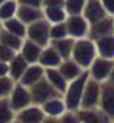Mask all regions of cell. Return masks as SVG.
<instances>
[{"instance_id": "obj_1", "label": "cell", "mask_w": 114, "mask_h": 123, "mask_svg": "<svg viewBox=\"0 0 114 123\" xmlns=\"http://www.w3.org/2000/svg\"><path fill=\"white\" fill-rule=\"evenodd\" d=\"M71 58L75 61V62L82 70H88V67L91 65V62L97 58V49H95L94 41L90 39V38L75 39Z\"/></svg>"}, {"instance_id": "obj_2", "label": "cell", "mask_w": 114, "mask_h": 123, "mask_svg": "<svg viewBox=\"0 0 114 123\" xmlns=\"http://www.w3.org/2000/svg\"><path fill=\"white\" fill-rule=\"evenodd\" d=\"M88 71H84L80 77L74 78L72 81L68 83L64 94H62V98L67 104V109L71 110V111H77L80 110V106H81V97H82V91H84V87L88 81Z\"/></svg>"}, {"instance_id": "obj_3", "label": "cell", "mask_w": 114, "mask_h": 123, "mask_svg": "<svg viewBox=\"0 0 114 123\" xmlns=\"http://www.w3.org/2000/svg\"><path fill=\"white\" fill-rule=\"evenodd\" d=\"M49 29H51V23L48 20H45V19L36 20L26 26V39H29L43 48V46L49 45V42H51Z\"/></svg>"}, {"instance_id": "obj_4", "label": "cell", "mask_w": 114, "mask_h": 123, "mask_svg": "<svg viewBox=\"0 0 114 123\" xmlns=\"http://www.w3.org/2000/svg\"><path fill=\"white\" fill-rule=\"evenodd\" d=\"M29 91H30L32 103H33V104H38V106H42L45 101H48V100L52 98V97L62 96V94H59L58 91H56V90L48 83V80H46L45 77H43L40 81H38L36 84H33V86L29 88Z\"/></svg>"}, {"instance_id": "obj_5", "label": "cell", "mask_w": 114, "mask_h": 123, "mask_svg": "<svg viewBox=\"0 0 114 123\" xmlns=\"http://www.w3.org/2000/svg\"><path fill=\"white\" fill-rule=\"evenodd\" d=\"M114 64V59H107V58H101L97 55V58L91 62V65L88 67V75L90 78L98 81V83H104L108 80L111 68Z\"/></svg>"}, {"instance_id": "obj_6", "label": "cell", "mask_w": 114, "mask_h": 123, "mask_svg": "<svg viewBox=\"0 0 114 123\" xmlns=\"http://www.w3.org/2000/svg\"><path fill=\"white\" fill-rule=\"evenodd\" d=\"M7 100H9V104H10V107H12V110L15 113H17L19 110H22V109H25V107H28L30 104H33L29 88L22 86L20 83L15 84V87H13L12 93L9 94Z\"/></svg>"}, {"instance_id": "obj_7", "label": "cell", "mask_w": 114, "mask_h": 123, "mask_svg": "<svg viewBox=\"0 0 114 123\" xmlns=\"http://www.w3.org/2000/svg\"><path fill=\"white\" fill-rule=\"evenodd\" d=\"M100 91H101V83H98V81H95V80L88 77V81H87V84L84 87V91H82L80 109H94V107H98Z\"/></svg>"}, {"instance_id": "obj_8", "label": "cell", "mask_w": 114, "mask_h": 123, "mask_svg": "<svg viewBox=\"0 0 114 123\" xmlns=\"http://www.w3.org/2000/svg\"><path fill=\"white\" fill-rule=\"evenodd\" d=\"M67 29H68V36L72 39H81V38H87L88 36V29H90V23L87 22V19L82 15H74V16H68L67 20Z\"/></svg>"}, {"instance_id": "obj_9", "label": "cell", "mask_w": 114, "mask_h": 123, "mask_svg": "<svg viewBox=\"0 0 114 123\" xmlns=\"http://www.w3.org/2000/svg\"><path fill=\"white\" fill-rule=\"evenodd\" d=\"M98 107L114 120V83H111L108 80L101 83Z\"/></svg>"}, {"instance_id": "obj_10", "label": "cell", "mask_w": 114, "mask_h": 123, "mask_svg": "<svg viewBox=\"0 0 114 123\" xmlns=\"http://www.w3.org/2000/svg\"><path fill=\"white\" fill-rule=\"evenodd\" d=\"M108 35H113V16H105V18L91 23L87 38L97 41V39H100L103 36H108Z\"/></svg>"}, {"instance_id": "obj_11", "label": "cell", "mask_w": 114, "mask_h": 123, "mask_svg": "<svg viewBox=\"0 0 114 123\" xmlns=\"http://www.w3.org/2000/svg\"><path fill=\"white\" fill-rule=\"evenodd\" d=\"M43 119L45 113L38 104H30L15 114V120H17L19 123H42Z\"/></svg>"}, {"instance_id": "obj_12", "label": "cell", "mask_w": 114, "mask_h": 123, "mask_svg": "<svg viewBox=\"0 0 114 123\" xmlns=\"http://www.w3.org/2000/svg\"><path fill=\"white\" fill-rule=\"evenodd\" d=\"M78 116H80L81 123H111L113 122V119L105 111H103L100 107L80 109Z\"/></svg>"}, {"instance_id": "obj_13", "label": "cell", "mask_w": 114, "mask_h": 123, "mask_svg": "<svg viewBox=\"0 0 114 123\" xmlns=\"http://www.w3.org/2000/svg\"><path fill=\"white\" fill-rule=\"evenodd\" d=\"M43 77H45V68L42 65H39L38 62H35V64L28 65V68L25 70V73L22 74V77H20V80L17 83H20L22 86L30 88L33 84L40 81Z\"/></svg>"}, {"instance_id": "obj_14", "label": "cell", "mask_w": 114, "mask_h": 123, "mask_svg": "<svg viewBox=\"0 0 114 123\" xmlns=\"http://www.w3.org/2000/svg\"><path fill=\"white\" fill-rule=\"evenodd\" d=\"M61 62H62L61 55L56 52V49L51 43L42 48V52H40L39 59H38L39 65H42L45 70L46 68H58Z\"/></svg>"}, {"instance_id": "obj_15", "label": "cell", "mask_w": 114, "mask_h": 123, "mask_svg": "<svg viewBox=\"0 0 114 123\" xmlns=\"http://www.w3.org/2000/svg\"><path fill=\"white\" fill-rule=\"evenodd\" d=\"M40 107H42V110H43V113H45L46 117H56V119H59L68 110L67 104H65V101L62 98V96H56V97L49 98Z\"/></svg>"}, {"instance_id": "obj_16", "label": "cell", "mask_w": 114, "mask_h": 123, "mask_svg": "<svg viewBox=\"0 0 114 123\" xmlns=\"http://www.w3.org/2000/svg\"><path fill=\"white\" fill-rule=\"evenodd\" d=\"M81 15L87 19V22L90 25L100 20V19H103V18H105V16H108L100 0H87V3H85L84 10H82Z\"/></svg>"}, {"instance_id": "obj_17", "label": "cell", "mask_w": 114, "mask_h": 123, "mask_svg": "<svg viewBox=\"0 0 114 123\" xmlns=\"http://www.w3.org/2000/svg\"><path fill=\"white\" fill-rule=\"evenodd\" d=\"M16 18L19 20H22L26 26L43 19V12L42 7H33V6H26V5H19L17 6V12H16Z\"/></svg>"}, {"instance_id": "obj_18", "label": "cell", "mask_w": 114, "mask_h": 123, "mask_svg": "<svg viewBox=\"0 0 114 123\" xmlns=\"http://www.w3.org/2000/svg\"><path fill=\"white\" fill-rule=\"evenodd\" d=\"M42 52V46H39L38 43L29 41V39H23V43H22V48L19 49V54L25 58V61L28 64H35L38 62L39 59V55Z\"/></svg>"}, {"instance_id": "obj_19", "label": "cell", "mask_w": 114, "mask_h": 123, "mask_svg": "<svg viewBox=\"0 0 114 123\" xmlns=\"http://www.w3.org/2000/svg\"><path fill=\"white\" fill-rule=\"evenodd\" d=\"M94 43H95L98 56L107 58V59H114V35L103 36V38L94 41Z\"/></svg>"}, {"instance_id": "obj_20", "label": "cell", "mask_w": 114, "mask_h": 123, "mask_svg": "<svg viewBox=\"0 0 114 123\" xmlns=\"http://www.w3.org/2000/svg\"><path fill=\"white\" fill-rule=\"evenodd\" d=\"M58 70H59V73L64 75V78L69 83V81H72L74 78H77V77H80L84 71H87V70H82L75 61L72 59V58H68V59H64L62 62L59 64V67H58Z\"/></svg>"}, {"instance_id": "obj_21", "label": "cell", "mask_w": 114, "mask_h": 123, "mask_svg": "<svg viewBox=\"0 0 114 123\" xmlns=\"http://www.w3.org/2000/svg\"><path fill=\"white\" fill-rule=\"evenodd\" d=\"M7 65H9V77L13 80V81H19L20 80V77H22V74L25 73V70L28 68V62L25 61V58L17 52L9 62H7Z\"/></svg>"}, {"instance_id": "obj_22", "label": "cell", "mask_w": 114, "mask_h": 123, "mask_svg": "<svg viewBox=\"0 0 114 123\" xmlns=\"http://www.w3.org/2000/svg\"><path fill=\"white\" fill-rule=\"evenodd\" d=\"M45 78L59 94H64V91L68 86V81L64 78V75L59 73L58 68H46L45 70Z\"/></svg>"}, {"instance_id": "obj_23", "label": "cell", "mask_w": 114, "mask_h": 123, "mask_svg": "<svg viewBox=\"0 0 114 123\" xmlns=\"http://www.w3.org/2000/svg\"><path fill=\"white\" fill-rule=\"evenodd\" d=\"M74 42H75V39H72V38L67 36V38H62V39L51 41L49 43H51V45L56 49V52H58V54L61 55V58H62V61H64V59L71 58L72 48H74Z\"/></svg>"}, {"instance_id": "obj_24", "label": "cell", "mask_w": 114, "mask_h": 123, "mask_svg": "<svg viewBox=\"0 0 114 123\" xmlns=\"http://www.w3.org/2000/svg\"><path fill=\"white\" fill-rule=\"evenodd\" d=\"M2 23V28L5 29V31H7V32H10V33H13V35H16V36H20V38H26V25L22 22V20H19L16 16L15 18H10V19H7V20H3V22H0Z\"/></svg>"}, {"instance_id": "obj_25", "label": "cell", "mask_w": 114, "mask_h": 123, "mask_svg": "<svg viewBox=\"0 0 114 123\" xmlns=\"http://www.w3.org/2000/svg\"><path fill=\"white\" fill-rule=\"evenodd\" d=\"M42 12H43V19L48 20L51 25L65 22L68 18L64 7H42Z\"/></svg>"}, {"instance_id": "obj_26", "label": "cell", "mask_w": 114, "mask_h": 123, "mask_svg": "<svg viewBox=\"0 0 114 123\" xmlns=\"http://www.w3.org/2000/svg\"><path fill=\"white\" fill-rule=\"evenodd\" d=\"M0 43L6 45L7 48L13 49L15 52H19V49L22 48V43H23V38L16 36L2 28V31H0Z\"/></svg>"}, {"instance_id": "obj_27", "label": "cell", "mask_w": 114, "mask_h": 123, "mask_svg": "<svg viewBox=\"0 0 114 123\" xmlns=\"http://www.w3.org/2000/svg\"><path fill=\"white\" fill-rule=\"evenodd\" d=\"M17 6H19L17 0H5L0 5V22L15 18L16 12H17Z\"/></svg>"}, {"instance_id": "obj_28", "label": "cell", "mask_w": 114, "mask_h": 123, "mask_svg": "<svg viewBox=\"0 0 114 123\" xmlns=\"http://www.w3.org/2000/svg\"><path fill=\"white\" fill-rule=\"evenodd\" d=\"M15 111L12 110L7 98H0V123H10L15 120Z\"/></svg>"}, {"instance_id": "obj_29", "label": "cell", "mask_w": 114, "mask_h": 123, "mask_svg": "<svg viewBox=\"0 0 114 123\" xmlns=\"http://www.w3.org/2000/svg\"><path fill=\"white\" fill-rule=\"evenodd\" d=\"M87 3V0H65L64 2V9L68 16L74 15H81L84 10V6Z\"/></svg>"}, {"instance_id": "obj_30", "label": "cell", "mask_w": 114, "mask_h": 123, "mask_svg": "<svg viewBox=\"0 0 114 123\" xmlns=\"http://www.w3.org/2000/svg\"><path fill=\"white\" fill-rule=\"evenodd\" d=\"M67 36H68V29H67V23L65 22L51 25V29H49V38H51V41L62 39V38H67Z\"/></svg>"}, {"instance_id": "obj_31", "label": "cell", "mask_w": 114, "mask_h": 123, "mask_svg": "<svg viewBox=\"0 0 114 123\" xmlns=\"http://www.w3.org/2000/svg\"><path fill=\"white\" fill-rule=\"evenodd\" d=\"M16 81H13L9 75L0 77V98H7L9 94L12 93Z\"/></svg>"}, {"instance_id": "obj_32", "label": "cell", "mask_w": 114, "mask_h": 123, "mask_svg": "<svg viewBox=\"0 0 114 123\" xmlns=\"http://www.w3.org/2000/svg\"><path fill=\"white\" fill-rule=\"evenodd\" d=\"M59 123H81L80 116H78V110H77V111L67 110V111L59 117Z\"/></svg>"}, {"instance_id": "obj_33", "label": "cell", "mask_w": 114, "mask_h": 123, "mask_svg": "<svg viewBox=\"0 0 114 123\" xmlns=\"http://www.w3.org/2000/svg\"><path fill=\"white\" fill-rule=\"evenodd\" d=\"M16 54H17V52H15L13 49L7 48V46L3 45V43H0V62H6V64H7Z\"/></svg>"}, {"instance_id": "obj_34", "label": "cell", "mask_w": 114, "mask_h": 123, "mask_svg": "<svg viewBox=\"0 0 114 123\" xmlns=\"http://www.w3.org/2000/svg\"><path fill=\"white\" fill-rule=\"evenodd\" d=\"M108 16H114V0H100Z\"/></svg>"}, {"instance_id": "obj_35", "label": "cell", "mask_w": 114, "mask_h": 123, "mask_svg": "<svg viewBox=\"0 0 114 123\" xmlns=\"http://www.w3.org/2000/svg\"><path fill=\"white\" fill-rule=\"evenodd\" d=\"M65 0H43L42 7H64Z\"/></svg>"}, {"instance_id": "obj_36", "label": "cell", "mask_w": 114, "mask_h": 123, "mask_svg": "<svg viewBox=\"0 0 114 123\" xmlns=\"http://www.w3.org/2000/svg\"><path fill=\"white\" fill-rule=\"evenodd\" d=\"M19 5H26V6H33V7H42L43 0H17Z\"/></svg>"}, {"instance_id": "obj_37", "label": "cell", "mask_w": 114, "mask_h": 123, "mask_svg": "<svg viewBox=\"0 0 114 123\" xmlns=\"http://www.w3.org/2000/svg\"><path fill=\"white\" fill-rule=\"evenodd\" d=\"M9 75V65L6 62H0V77Z\"/></svg>"}, {"instance_id": "obj_38", "label": "cell", "mask_w": 114, "mask_h": 123, "mask_svg": "<svg viewBox=\"0 0 114 123\" xmlns=\"http://www.w3.org/2000/svg\"><path fill=\"white\" fill-rule=\"evenodd\" d=\"M42 123H59V119H56V117H46L42 120Z\"/></svg>"}, {"instance_id": "obj_39", "label": "cell", "mask_w": 114, "mask_h": 123, "mask_svg": "<svg viewBox=\"0 0 114 123\" xmlns=\"http://www.w3.org/2000/svg\"><path fill=\"white\" fill-rule=\"evenodd\" d=\"M108 81L114 83V64H113V68H111V73H110V77H108Z\"/></svg>"}, {"instance_id": "obj_40", "label": "cell", "mask_w": 114, "mask_h": 123, "mask_svg": "<svg viewBox=\"0 0 114 123\" xmlns=\"http://www.w3.org/2000/svg\"><path fill=\"white\" fill-rule=\"evenodd\" d=\"M113 35H114V16H113Z\"/></svg>"}, {"instance_id": "obj_41", "label": "cell", "mask_w": 114, "mask_h": 123, "mask_svg": "<svg viewBox=\"0 0 114 123\" xmlns=\"http://www.w3.org/2000/svg\"><path fill=\"white\" fill-rule=\"evenodd\" d=\"M10 123H19V122H17V120H13V122H10Z\"/></svg>"}, {"instance_id": "obj_42", "label": "cell", "mask_w": 114, "mask_h": 123, "mask_svg": "<svg viewBox=\"0 0 114 123\" xmlns=\"http://www.w3.org/2000/svg\"><path fill=\"white\" fill-rule=\"evenodd\" d=\"M3 2H5V0H0V5H2V3H3Z\"/></svg>"}, {"instance_id": "obj_43", "label": "cell", "mask_w": 114, "mask_h": 123, "mask_svg": "<svg viewBox=\"0 0 114 123\" xmlns=\"http://www.w3.org/2000/svg\"><path fill=\"white\" fill-rule=\"evenodd\" d=\"M0 31H2V23H0Z\"/></svg>"}, {"instance_id": "obj_44", "label": "cell", "mask_w": 114, "mask_h": 123, "mask_svg": "<svg viewBox=\"0 0 114 123\" xmlns=\"http://www.w3.org/2000/svg\"><path fill=\"white\" fill-rule=\"evenodd\" d=\"M111 123H114V120H113V122H111Z\"/></svg>"}]
</instances>
